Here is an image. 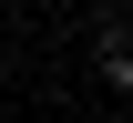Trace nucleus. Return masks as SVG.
<instances>
[{
  "instance_id": "nucleus-1",
  "label": "nucleus",
  "mask_w": 133,
  "mask_h": 123,
  "mask_svg": "<svg viewBox=\"0 0 133 123\" xmlns=\"http://www.w3.org/2000/svg\"><path fill=\"white\" fill-rule=\"evenodd\" d=\"M102 72H113V82L133 92V51H123V41H113V51H102Z\"/></svg>"
}]
</instances>
